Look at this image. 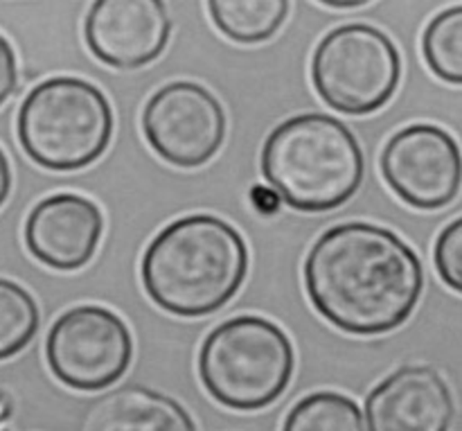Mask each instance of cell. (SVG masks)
Segmentation results:
<instances>
[{
	"instance_id": "6da1fadb",
	"label": "cell",
	"mask_w": 462,
	"mask_h": 431,
	"mask_svg": "<svg viewBox=\"0 0 462 431\" xmlns=\"http://www.w3.org/2000/svg\"><path fill=\"white\" fill-rule=\"evenodd\" d=\"M302 276L316 312L359 337L406 323L424 289L418 253L393 230L365 221L325 230L307 253Z\"/></svg>"
},
{
	"instance_id": "7a4b0ae2",
	"label": "cell",
	"mask_w": 462,
	"mask_h": 431,
	"mask_svg": "<svg viewBox=\"0 0 462 431\" xmlns=\"http://www.w3.org/2000/svg\"><path fill=\"white\" fill-rule=\"evenodd\" d=\"M248 274L242 233L208 212L167 224L140 265L144 292L167 314L199 319L230 303Z\"/></svg>"
},
{
	"instance_id": "3957f363",
	"label": "cell",
	"mask_w": 462,
	"mask_h": 431,
	"mask_svg": "<svg viewBox=\"0 0 462 431\" xmlns=\"http://www.w3.org/2000/svg\"><path fill=\"white\" fill-rule=\"evenodd\" d=\"M260 165L280 199L300 212H328L350 201L365 170L356 136L325 113L280 122L264 140Z\"/></svg>"
},
{
	"instance_id": "277c9868",
	"label": "cell",
	"mask_w": 462,
	"mask_h": 431,
	"mask_svg": "<svg viewBox=\"0 0 462 431\" xmlns=\"http://www.w3.org/2000/svg\"><path fill=\"white\" fill-rule=\"evenodd\" d=\"M16 134L23 152L52 172L93 165L113 138L106 95L81 77H50L27 93L18 108Z\"/></svg>"
},
{
	"instance_id": "5b68a950",
	"label": "cell",
	"mask_w": 462,
	"mask_h": 431,
	"mask_svg": "<svg viewBox=\"0 0 462 431\" xmlns=\"http://www.w3.org/2000/svg\"><path fill=\"white\" fill-rule=\"evenodd\" d=\"M296 355L287 333L264 316H235L217 325L199 352V378L219 405L257 411L291 384Z\"/></svg>"
},
{
	"instance_id": "8992f818",
	"label": "cell",
	"mask_w": 462,
	"mask_h": 431,
	"mask_svg": "<svg viewBox=\"0 0 462 431\" xmlns=\"http://www.w3.org/2000/svg\"><path fill=\"white\" fill-rule=\"evenodd\" d=\"M402 80L400 50L391 36L365 23L334 27L311 57V81L328 107L368 116L386 107Z\"/></svg>"
},
{
	"instance_id": "52a82bcc",
	"label": "cell",
	"mask_w": 462,
	"mask_h": 431,
	"mask_svg": "<svg viewBox=\"0 0 462 431\" xmlns=\"http://www.w3.org/2000/svg\"><path fill=\"white\" fill-rule=\"evenodd\" d=\"M45 360L54 378L68 389L104 391L129 370L134 339L116 312L102 305H77L50 328Z\"/></svg>"
},
{
	"instance_id": "ba28073f",
	"label": "cell",
	"mask_w": 462,
	"mask_h": 431,
	"mask_svg": "<svg viewBox=\"0 0 462 431\" xmlns=\"http://www.w3.org/2000/svg\"><path fill=\"white\" fill-rule=\"evenodd\" d=\"M226 111L201 84L171 81L149 98L143 134L149 147L174 167H201L219 154L226 140Z\"/></svg>"
},
{
	"instance_id": "9c48e42d",
	"label": "cell",
	"mask_w": 462,
	"mask_h": 431,
	"mask_svg": "<svg viewBox=\"0 0 462 431\" xmlns=\"http://www.w3.org/2000/svg\"><path fill=\"white\" fill-rule=\"evenodd\" d=\"M388 188L411 208L440 211L462 188V154L449 131L429 122L404 126L382 152Z\"/></svg>"
},
{
	"instance_id": "30bf717a",
	"label": "cell",
	"mask_w": 462,
	"mask_h": 431,
	"mask_svg": "<svg viewBox=\"0 0 462 431\" xmlns=\"http://www.w3.org/2000/svg\"><path fill=\"white\" fill-rule=\"evenodd\" d=\"M171 21L161 0H97L84 23L86 45L106 66L134 70L167 48Z\"/></svg>"
},
{
	"instance_id": "8fae6325",
	"label": "cell",
	"mask_w": 462,
	"mask_h": 431,
	"mask_svg": "<svg viewBox=\"0 0 462 431\" xmlns=\"http://www.w3.org/2000/svg\"><path fill=\"white\" fill-rule=\"evenodd\" d=\"M104 233L97 203L75 192L41 199L25 220V247L41 265L77 271L93 260Z\"/></svg>"
},
{
	"instance_id": "7c38bea8",
	"label": "cell",
	"mask_w": 462,
	"mask_h": 431,
	"mask_svg": "<svg viewBox=\"0 0 462 431\" xmlns=\"http://www.w3.org/2000/svg\"><path fill=\"white\" fill-rule=\"evenodd\" d=\"M454 396L431 366H404L388 375L365 400L368 431H449Z\"/></svg>"
},
{
	"instance_id": "4fadbf2b",
	"label": "cell",
	"mask_w": 462,
	"mask_h": 431,
	"mask_svg": "<svg viewBox=\"0 0 462 431\" xmlns=\"http://www.w3.org/2000/svg\"><path fill=\"white\" fill-rule=\"evenodd\" d=\"M77 431H197V425L174 398L129 384L90 402Z\"/></svg>"
},
{
	"instance_id": "5bb4252c",
	"label": "cell",
	"mask_w": 462,
	"mask_h": 431,
	"mask_svg": "<svg viewBox=\"0 0 462 431\" xmlns=\"http://www.w3.org/2000/svg\"><path fill=\"white\" fill-rule=\"evenodd\" d=\"M210 18L221 34L237 43L269 41L287 21V0H212Z\"/></svg>"
},
{
	"instance_id": "9a60e30c",
	"label": "cell",
	"mask_w": 462,
	"mask_h": 431,
	"mask_svg": "<svg viewBox=\"0 0 462 431\" xmlns=\"http://www.w3.org/2000/svg\"><path fill=\"white\" fill-rule=\"evenodd\" d=\"M282 431H368L359 405L334 391L302 398L287 414Z\"/></svg>"
},
{
	"instance_id": "2e32d148",
	"label": "cell",
	"mask_w": 462,
	"mask_h": 431,
	"mask_svg": "<svg viewBox=\"0 0 462 431\" xmlns=\"http://www.w3.org/2000/svg\"><path fill=\"white\" fill-rule=\"evenodd\" d=\"M422 54L438 80L462 86V5L431 18L422 34Z\"/></svg>"
},
{
	"instance_id": "e0dca14e",
	"label": "cell",
	"mask_w": 462,
	"mask_h": 431,
	"mask_svg": "<svg viewBox=\"0 0 462 431\" xmlns=\"http://www.w3.org/2000/svg\"><path fill=\"white\" fill-rule=\"evenodd\" d=\"M39 323L34 296L14 280L0 278V361L25 351L39 333Z\"/></svg>"
},
{
	"instance_id": "ac0fdd59",
	"label": "cell",
	"mask_w": 462,
	"mask_h": 431,
	"mask_svg": "<svg viewBox=\"0 0 462 431\" xmlns=\"http://www.w3.org/2000/svg\"><path fill=\"white\" fill-rule=\"evenodd\" d=\"M433 262L442 283L462 294V217L445 226L438 235Z\"/></svg>"
},
{
	"instance_id": "d6986e66",
	"label": "cell",
	"mask_w": 462,
	"mask_h": 431,
	"mask_svg": "<svg viewBox=\"0 0 462 431\" xmlns=\"http://www.w3.org/2000/svg\"><path fill=\"white\" fill-rule=\"evenodd\" d=\"M18 84V61L12 43L0 34V107L12 98Z\"/></svg>"
},
{
	"instance_id": "ffe728a7",
	"label": "cell",
	"mask_w": 462,
	"mask_h": 431,
	"mask_svg": "<svg viewBox=\"0 0 462 431\" xmlns=\"http://www.w3.org/2000/svg\"><path fill=\"white\" fill-rule=\"evenodd\" d=\"M251 203L253 208H255L260 215H275V212L280 211V203H282V199H280V194L275 192V190L271 188H264V185H255V188L251 190Z\"/></svg>"
},
{
	"instance_id": "44dd1931",
	"label": "cell",
	"mask_w": 462,
	"mask_h": 431,
	"mask_svg": "<svg viewBox=\"0 0 462 431\" xmlns=\"http://www.w3.org/2000/svg\"><path fill=\"white\" fill-rule=\"evenodd\" d=\"M9 192H12V165H9L7 154L0 149V208L7 201Z\"/></svg>"
},
{
	"instance_id": "7402d4cb",
	"label": "cell",
	"mask_w": 462,
	"mask_h": 431,
	"mask_svg": "<svg viewBox=\"0 0 462 431\" xmlns=\"http://www.w3.org/2000/svg\"><path fill=\"white\" fill-rule=\"evenodd\" d=\"M320 7H334V9H350V7H364V5L368 3H359V0H355V3H319Z\"/></svg>"
}]
</instances>
